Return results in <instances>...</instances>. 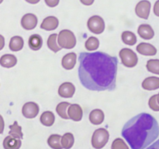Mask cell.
<instances>
[{
    "instance_id": "ba28073f",
    "label": "cell",
    "mask_w": 159,
    "mask_h": 149,
    "mask_svg": "<svg viewBox=\"0 0 159 149\" xmlns=\"http://www.w3.org/2000/svg\"><path fill=\"white\" fill-rule=\"evenodd\" d=\"M39 108L38 104L34 102H28L23 105L22 108V113L23 116L27 119H34L38 115Z\"/></svg>"
},
{
    "instance_id": "8992f818",
    "label": "cell",
    "mask_w": 159,
    "mask_h": 149,
    "mask_svg": "<svg viewBox=\"0 0 159 149\" xmlns=\"http://www.w3.org/2000/svg\"><path fill=\"white\" fill-rule=\"evenodd\" d=\"M87 26L92 33L95 34H101L105 29V22L102 17L95 15L89 19Z\"/></svg>"
},
{
    "instance_id": "e575fe53",
    "label": "cell",
    "mask_w": 159,
    "mask_h": 149,
    "mask_svg": "<svg viewBox=\"0 0 159 149\" xmlns=\"http://www.w3.org/2000/svg\"><path fill=\"white\" fill-rule=\"evenodd\" d=\"M154 13L155 16L159 17V0L155 3V6H154Z\"/></svg>"
},
{
    "instance_id": "6da1fadb",
    "label": "cell",
    "mask_w": 159,
    "mask_h": 149,
    "mask_svg": "<svg viewBox=\"0 0 159 149\" xmlns=\"http://www.w3.org/2000/svg\"><path fill=\"white\" fill-rule=\"evenodd\" d=\"M79 78L92 91H113L116 88L118 59L102 51L79 54Z\"/></svg>"
},
{
    "instance_id": "ac0fdd59",
    "label": "cell",
    "mask_w": 159,
    "mask_h": 149,
    "mask_svg": "<svg viewBox=\"0 0 159 149\" xmlns=\"http://www.w3.org/2000/svg\"><path fill=\"white\" fill-rule=\"evenodd\" d=\"M17 63V58L15 55L10 54H4L0 57V65L3 68H10Z\"/></svg>"
},
{
    "instance_id": "3957f363",
    "label": "cell",
    "mask_w": 159,
    "mask_h": 149,
    "mask_svg": "<svg viewBox=\"0 0 159 149\" xmlns=\"http://www.w3.org/2000/svg\"><path fill=\"white\" fill-rule=\"evenodd\" d=\"M57 43L64 49H72L76 45V37L72 31L63 29L57 35Z\"/></svg>"
},
{
    "instance_id": "1f68e13d",
    "label": "cell",
    "mask_w": 159,
    "mask_h": 149,
    "mask_svg": "<svg viewBox=\"0 0 159 149\" xmlns=\"http://www.w3.org/2000/svg\"><path fill=\"white\" fill-rule=\"evenodd\" d=\"M149 107L154 111H159V104L157 102V95H154L150 98L148 101Z\"/></svg>"
},
{
    "instance_id": "83f0119b",
    "label": "cell",
    "mask_w": 159,
    "mask_h": 149,
    "mask_svg": "<svg viewBox=\"0 0 159 149\" xmlns=\"http://www.w3.org/2000/svg\"><path fill=\"white\" fill-rule=\"evenodd\" d=\"M9 129H10V130L9 131V135L14 137V138L23 139V133L22 132V127L19 125L17 121H14L13 124L9 126Z\"/></svg>"
},
{
    "instance_id": "836d02e7",
    "label": "cell",
    "mask_w": 159,
    "mask_h": 149,
    "mask_svg": "<svg viewBox=\"0 0 159 149\" xmlns=\"http://www.w3.org/2000/svg\"><path fill=\"white\" fill-rule=\"evenodd\" d=\"M4 128H5V122H4V119H3L2 116L0 114V134L3 133L4 131Z\"/></svg>"
},
{
    "instance_id": "7a4b0ae2",
    "label": "cell",
    "mask_w": 159,
    "mask_h": 149,
    "mask_svg": "<svg viewBox=\"0 0 159 149\" xmlns=\"http://www.w3.org/2000/svg\"><path fill=\"white\" fill-rule=\"evenodd\" d=\"M121 134L131 149H145L159 136L158 123L149 113H141L124 124Z\"/></svg>"
},
{
    "instance_id": "603a6c76",
    "label": "cell",
    "mask_w": 159,
    "mask_h": 149,
    "mask_svg": "<svg viewBox=\"0 0 159 149\" xmlns=\"http://www.w3.org/2000/svg\"><path fill=\"white\" fill-rule=\"evenodd\" d=\"M61 143L64 149H70L73 147L75 143L74 135L71 133H66L61 138Z\"/></svg>"
},
{
    "instance_id": "4316f807",
    "label": "cell",
    "mask_w": 159,
    "mask_h": 149,
    "mask_svg": "<svg viewBox=\"0 0 159 149\" xmlns=\"http://www.w3.org/2000/svg\"><path fill=\"white\" fill-rule=\"evenodd\" d=\"M61 136L59 134H51L48 139V144L52 149H62L61 143Z\"/></svg>"
},
{
    "instance_id": "4dcf8cb0",
    "label": "cell",
    "mask_w": 159,
    "mask_h": 149,
    "mask_svg": "<svg viewBox=\"0 0 159 149\" xmlns=\"http://www.w3.org/2000/svg\"><path fill=\"white\" fill-rule=\"evenodd\" d=\"M111 149H129V147L122 138H116L112 143Z\"/></svg>"
},
{
    "instance_id": "74e56055",
    "label": "cell",
    "mask_w": 159,
    "mask_h": 149,
    "mask_svg": "<svg viewBox=\"0 0 159 149\" xmlns=\"http://www.w3.org/2000/svg\"><path fill=\"white\" fill-rule=\"evenodd\" d=\"M5 46V38L2 35L0 34V51L3 49Z\"/></svg>"
},
{
    "instance_id": "5b68a950",
    "label": "cell",
    "mask_w": 159,
    "mask_h": 149,
    "mask_svg": "<svg viewBox=\"0 0 159 149\" xmlns=\"http://www.w3.org/2000/svg\"><path fill=\"white\" fill-rule=\"evenodd\" d=\"M122 64L127 68H134L138 62L136 53L129 48H123L119 53Z\"/></svg>"
},
{
    "instance_id": "44dd1931",
    "label": "cell",
    "mask_w": 159,
    "mask_h": 149,
    "mask_svg": "<svg viewBox=\"0 0 159 149\" xmlns=\"http://www.w3.org/2000/svg\"><path fill=\"white\" fill-rule=\"evenodd\" d=\"M23 46H24V41L23 37L20 36H14L9 41V47L12 51H21L23 48Z\"/></svg>"
},
{
    "instance_id": "5bb4252c",
    "label": "cell",
    "mask_w": 159,
    "mask_h": 149,
    "mask_svg": "<svg viewBox=\"0 0 159 149\" xmlns=\"http://www.w3.org/2000/svg\"><path fill=\"white\" fill-rule=\"evenodd\" d=\"M76 60H77V55H76L75 53H68L62 57V67L66 70H71L75 66Z\"/></svg>"
},
{
    "instance_id": "ffe728a7",
    "label": "cell",
    "mask_w": 159,
    "mask_h": 149,
    "mask_svg": "<svg viewBox=\"0 0 159 149\" xmlns=\"http://www.w3.org/2000/svg\"><path fill=\"white\" fill-rule=\"evenodd\" d=\"M28 44L30 48L33 51H38L42 47L43 39L39 34H33L30 37L28 40Z\"/></svg>"
},
{
    "instance_id": "30bf717a",
    "label": "cell",
    "mask_w": 159,
    "mask_h": 149,
    "mask_svg": "<svg viewBox=\"0 0 159 149\" xmlns=\"http://www.w3.org/2000/svg\"><path fill=\"white\" fill-rule=\"evenodd\" d=\"M75 93V87L71 82H64L58 88V95L62 98H71Z\"/></svg>"
},
{
    "instance_id": "cb8c5ba5",
    "label": "cell",
    "mask_w": 159,
    "mask_h": 149,
    "mask_svg": "<svg viewBox=\"0 0 159 149\" xmlns=\"http://www.w3.org/2000/svg\"><path fill=\"white\" fill-rule=\"evenodd\" d=\"M121 38L125 44L133 46L137 43V37L131 31H124L121 34Z\"/></svg>"
},
{
    "instance_id": "60d3db41",
    "label": "cell",
    "mask_w": 159,
    "mask_h": 149,
    "mask_svg": "<svg viewBox=\"0 0 159 149\" xmlns=\"http://www.w3.org/2000/svg\"><path fill=\"white\" fill-rule=\"evenodd\" d=\"M2 2H3V0H0V4H1V3Z\"/></svg>"
},
{
    "instance_id": "f35d334b",
    "label": "cell",
    "mask_w": 159,
    "mask_h": 149,
    "mask_svg": "<svg viewBox=\"0 0 159 149\" xmlns=\"http://www.w3.org/2000/svg\"><path fill=\"white\" fill-rule=\"evenodd\" d=\"M25 1L27 2L28 3H30V4H37L40 0H25Z\"/></svg>"
},
{
    "instance_id": "7c38bea8",
    "label": "cell",
    "mask_w": 159,
    "mask_h": 149,
    "mask_svg": "<svg viewBox=\"0 0 159 149\" xmlns=\"http://www.w3.org/2000/svg\"><path fill=\"white\" fill-rule=\"evenodd\" d=\"M137 51L144 56H154L157 54L156 47L148 43H139L137 46Z\"/></svg>"
},
{
    "instance_id": "f1b7e54d",
    "label": "cell",
    "mask_w": 159,
    "mask_h": 149,
    "mask_svg": "<svg viewBox=\"0 0 159 149\" xmlns=\"http://www.w3.org/2000/svg\"><path fill=\"white\" fill-rule=\"evenodd\" d=\"M85 47L88 51H95L99 47V40L95 37H90L85 41Z\"/></svg>"
},
{
    "instance_id": "9c48e42d",
    "label": "cell",
    "mask_w": 159,
    "mask_h": 149,
    "mask_svg": "<svg viewBox=\"0 0 159 149\" xmlns=\"http://www.w3.org/2000/svg\"><path fill=\"white\" fill-rule=\"evenodd\" d=\"M37 23H38V19L36 15L33 13L25 14L21 19L22 27L26 30L34 29L37 26Z\"/></svg>"
},
{
    "instance_id": "d590c367",
    "label": "cell",
    "mask_w": 159,
    "mask_h": 149,
    "mask_svg": "<svg viewBox=\"0 0 159 149\" xmlns=\"http://www.w3.org/2000/svg\"><path fill=\"white\" fill-rule=\"evenodd\" d=\"M146 149H159V139Z\"/></svg>"
},
{
    "instance_id": "8fae6325",
    "label": "cell",
    "mask_w": 159,
    "mask_h": 149,
    "mask_svg": "<svg viewBox=\"0 0 159 149\" xmlns=\"http://www.w3.org/2000/svg\"><path fill=\"white\" fill-rule=\"evenodd\" d=\"M68 116L72 120L80 121L82 119L83 111L79 104H71L68 108Z\"/></svg>"
},
{
    "instance_id": "d4e9b609",
    "label": "cell",
    "mask_w": 159,
    "mask_h": 149,
    "mask_svg": "<svg viewBox=\"0 0 159 149\" xmlns=\"http://www.w3.org/2000/svg\"><path fill=\"white\" fill-rule=\"evenodd\" d=\"M57 34H51V35L49 36V37H48V42H47V43H48V47H49V49L54 53L58 52L59 51H61V50L62 49V48L59 46L58 43H57Z\"/></svg>"
},
{
    "instance_id": "7402d4cb",
    "label": "cell",
    "mask_w": 159,
    "mask_h": 149,
    "mask_svg": "<svg viewBox=\"0 0 159 149\" xmlns=\"http://www.w3.org/2000/svg\"><path fill=\"white\" fill-rule=\"evenodd\" d=\"M40 121L43 125L46 127H51L54 124L55 116L51 111H45L40 116Z\"/></svg>"
},
{
    "instance_id": "d6a6232c",
    "label": "cell",
    "mask_w": 159,
    "mask_h": 149,
    "mask_svg": "<svg viewBox=\"0 0 159 149\" xmlns=\"http://www.w3.org/2000/svg\"><path fill=\"white\" fill-rule=\"evenodd\" d=\"M59 2L60 0H45V3L47 4V6L51 8L57 6L59 4Z\"/></svg>"
},
{
    "instance_id": "52a82bcc",
    "label": "cell",
    "mask_w": 159,
    "mask_h": 149,
    "mask_svg": "<svg viewBox=\"0 0 159 149\" xmlns=\"http://www.w3.org/2000/svg\"><path fill=\"white\" fill-rule=\"evenodd\" d=\"M151 2L148 0H142L137 4L135 7V12L138 17L144 20H148L150 15Z\"/></svg>"
},
{
    "instance_id": "9a60e30c",
    "label": "cell",
    "mask_w": 159,
    "mask_h": 149,
    "mask_svg": "<svg viewBox=\"0 0 159 149\" xmlns=\"http://www.w3.org/2000/svg\"><path fill=\"white\" fill-rule=\"evenodd\" d=\"M22 145L21 139L9 135L3 141V147L5 149H20Z\"/></svg>"
},
{
    "instance_id": "d6986e66",
    "label": "cell",
    "mask_w": 159,
    "mask_h": 149,
    "mask_svg": "<svg viewBox=\"0 0 159 149\" xmlns=\"http://www.w3.org/2000/svg\"><path fill=\"white\" fill-rule=\"evenodd\" d=\"M105 119V115L102 110L96 109L90 112L89 113V120L94 125H99L102 124Z\"/></svg>"
},
{
    "instance_id": "4fadbf2b",
    "label": "cell",
    "mask_w": 159,
    "mask_h": 149,
    "mask_svg": "<svg viewBox=\"0 0 159 149\" xmlns=\"http://www.w3.org/2000/svg\"><path fill=\"white\" fill-rule=\"evenodd\" d=\"M59 21L57 18H56L55 16H50L46 17L43 20L41 25H40V28L44 29V30L51 31L57 29Z\"/></svg>"
},
{
    "instance_id": "8d00e7d4",
    "label": "cell",
    "mask_w": 159,
    "mask_h": 149,
    "mask_svg": "<svg viewBox=\"0 0 159 149\" xmlns=\"http://www.w3.org/2000/svg\"><path fill=\"white\" fill-rule=\"evenodd\" d=\"M94 1L95 0H80V2L82 3V4L88 6L93 5V2H94Z\"/></svg>"
},
{
    "instance_id": "484cf974",
    "label": "cell",
    "mask_w": 159,
    "mask_h": 149,
    "mask_svg": "<svg viewBox=\"0 0 159 149\" xmlns=\"http://www.w3.org/2000/svg\"><path fill=\"white\" fill-rule=\"evenodd\" d=\"M70 105L71 104L68 102H61L56 107V112L59 115V116H61L62 119H69V117L68 116V108Z\"/></svg>"
},
{
    "instance_id": "277c9868",
    "label": "cell",
    "mask_w": 159,
    "mask_h": 149,
    "mask_svg": "<svg viewBox=\"0 0 159 149\" xmlns=\"http://www.w3.org/2000/svg\"><path fill=\"white\" fill-rule=\"evenodd\" d=\"M110 138V133L105 128L96 130L92 137V145L95 149H102L107 144Z\"/></svg>"
},
{
    "instance_id": "2e32d148",
    "label": "cell",
    "mask_w": 159,
    "mask_h": 149,
    "mask_svg": "<svg viewBox=\"0 0 159 149\" xmlns=\"http://www.w3.org/2000/svg\"><path fill=\"white\" fill-rule=\"evenodd\" d=\"M138 34L141 38L144 40H151L155 36V32L152 26L148 24L140 25L138 29Z\"/></svg>"
},
{
    "instance_id": "f546056e",
    "label": "cell",
    "mask_w": 159,
    "mask_h": 149,
    "mask_svg": "<svg viewBox=\"0 0 159 149\" xmlns=\"http://www.w3.org/2000/svg\"><path fill=\"white\" fill-rule=\"evenodd\" d=\"M146 68L148 71L150 72L159 74V60L158 59H151L148 61Z\"/></svg>"
},
{
    "instance_id": "e0dca14e",
    "label": "cell",
    "mask_w": 159,
    "mask_h": 149,
    "mask_svg": "<svg viewBox=\"0 0 159 149\" xmlns=\"http://www.w3.org/2000/svg\"><path fill=\"white\" fill-rule=\"evenodd\" d=\"M142 88L148 91L158 89L159 88V78L155 76L146 78L142 82Z\"/></svg>"
},
{
    "instance_id": "ab89813d",
    "label": "cell",
    "mask_w": 159,
    "mask_h": 149,
    "mask_svg": "<svg viewBox=\"0 0 159 149\" xmlns=\"http://www.w3.org/2000/svg\"><path fill=\"white\" fill-rule=\"evenodd\" d=\"M157 102H158V103L159 104V93L157 95Z\"/></svg>"
}]
</instances>
